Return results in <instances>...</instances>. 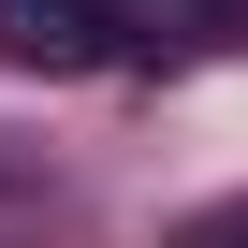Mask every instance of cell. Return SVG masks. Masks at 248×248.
I'll list each match as a JSON object with an SVG mask.
<instances>
[{
	"mask_svg": "<svg viewBox=\"0 0 248 248\" xmlns=\"http://www.w3.org/2000/svg\"><path fill=\"white\" fill-rule=\"evenodd\" d=\"M0 59L15 73H102L117 59V15L102 0H0Z\"/></svg>",
	"mask_w": 248,
	"mask_h": 248,
	"instance_id": "1",
	"label": "cell"
}]
</instances>
